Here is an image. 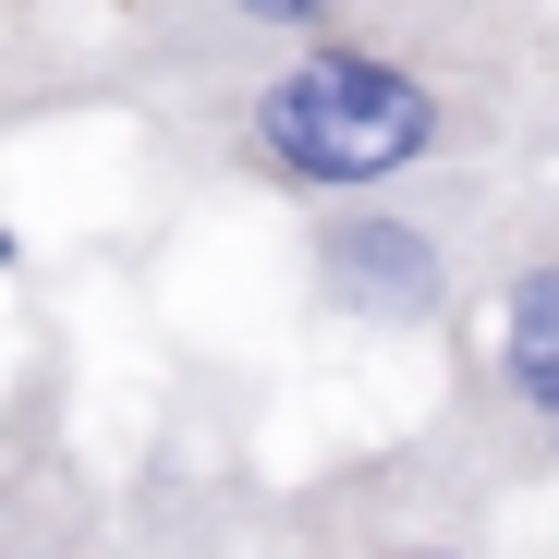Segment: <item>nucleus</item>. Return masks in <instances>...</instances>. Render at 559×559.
Wrapping results in <instances>:
<instances>
[{"label":"nucleus","mask_w":559,"mask_h":559,"mask_svg":"<svg viewBox=\"0 0 559 559\" xmlns=\"http://www.w3.org/2000/svg\"><path fill=\"white\" fill-rule=\"evenodd\" d=\"M450 110L438 85L390 49H353L317 37L305 61H280L255 98H243V158L293 195H365V182H402L414 158H438Z\"/></svg>","instance_id":"nucleus-1"},{"label":"nucleus","mask_w":559,"mask_h":559,"mask_svg":"<svg viewBox=\"0 0 559 559\" xmlns=\"http://www.w3.org/2000/svg\"><path fill=\"white\" fill-rule=\"evenodd\" d=\"M317 305L365 329H426L450 305V255L402 207H329L317 219Z\"/></svg>","instance_id":"nucleus-2"},{"label":"nucleus","mask_w":559,"mask_h":559,"mask_svg":"<svg viewBox=\"0 0 559 559\" xmlns=\"http://www.w3.org/2000/svg\"><path fill=\"white\" fill-rule=\"evenodd\" d=\"M499 378H511L523 426L559 450V255H535L511 293H499Z\"/></svg>","instance_id":"nucleus-3"},{"label":"nucleus","mask_w":559,"mask_h":559,"mask_svg":"<svg viewBox=\"0 0 559 559\" xmlns=\"http://www.w3.org/2000/svg\"><path fill=\"white\" fill-rule=\"evenodd\" d=\"M219 13H243L255 37H341L353 0H219Z\"/></svg>","instance_id":"nucleus-4"},{"label":"nucleus","mask_w":559,"mask_h":559,"mask_svg":"<svg viewBox=\"0 0 559 559\" xmlns=\"http://www.w3.org/2000/svg\"><path fill=\"white\" fill-rule=\"evenodd\" d=\"M0 255H13V243H0Z\"/></svg>","instance_id":"nucleus-5"}]
</instances>
